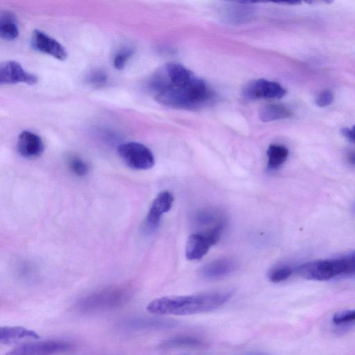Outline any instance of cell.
Returning <instances> with one entry per match:
<instances>
[{
	"mask_svg": "<svg viewBox=\"0 0 355 355\" xmlns=\"http://www.w3.org/2000/svg\"><path fill=\"white\" fill-rule=\"evenodd\" d=\"M232 293L219 292L203 294L162 297L152 301L148 311L156 315L186 316L214 311L225 304Z\"/></svg>",
	"mask_w": 355,
	"mask_h": 355,
	"instance_id": "1",
	"label": "cell"
},
{
	"mask_svg": "<svg viewBox=\"0 0 355 355\" xmlns=\"http://www.w3.org/2000/svg\"><path fill=\"white\" fill-rule=\"evenodd\" d=\"M155 98L165 106L185 110L204 108L214 103L216 99L213 90L196 76L185 84L163 89L155 94Z\"/></svg>",
	"mask_w": 355,
	"mask_h": 355,
	"instance_id": "2",
	"label": "cell"
},
{
	"mask_svg": "<svg viewBox=\"0 0 355 355\" xmlns=\"http://www.w3.org/2000/svg\"><path fill=\"white\" fill-rule=\"evenodd\" d=\"M134 293L133 286L130 284L110 286L79 299L76 307L85 314L112 310L128 304Z\"/></svg>",
	"mask_w": 355,
	"mask_h": 355,
	"instance_id": "3",
	"label": "cell"
},
{
	"mask_svg": "<svg viewBox=\"0 0 355 355\" xmlns=\"http://www.w3.org/2000/svg\"><path fill=\"white\" fill-rule=\"evenodd\" d=\"M117 151L123 161L132 170H148L155 165L152 152L141 143H125L120 145Z\"/></svg>",
	"mask_w": 355,
	"mask_h": 355,
	"instance_id": "4",
	"label": "cell"
},
{
	"mask_svg": "<svg viewBox=\"0 0 355 355\" xmlns=\"http://www.w3.org/2000/svg\"><path fill=\"white\" fill-rule=\"evenodd\" d=\"M174 201L173 194L168 191L162 192L156 196L143 225L145 233L152 234L158 229L163 214L171 210Z\"/></svg>",
	"mask_w": 355,
	"mask_h": 355,
	"instance_id": "5",
	"label": "cell"
},
{
	"mask_svg": "<svg viewBox=\"0 0 355 355\" xmlns=\"http://www.w3.org/2000/svg\"><path fill=\"white\" fill-rule=\"evenodd\" d=\"M286 93L287 91L281 84L263 79L250 82L243 90L244 97L250 100L279 99Z\"/></svg>",
	"mask_w": 355,
	"mask_h": 355,
	"instance_id": "6",
	"label": "cell"
},
{
	"mask_svg": "<svg viewBox=\"0 0 355 355\" xmlns=\"http://www.w3.org/2000/svg\"><path fill=\"white\" fill-rule=\"evenodd\" d=\"M221 236L196 232L188 239L185 247V256L191 261L201 260L210 249L220 240Z\"/></svg>",
	"mask_w": 355,
	"mask_h": 355,
	"instance_id": "7",
	"label": "cell"
},
{
	"mask_svg": "<svg viewBox=\"0 0 355 355\" xmlns=\"http://www.w3.org/2000/svg\"><path fill=\"white\" fill-rule=\"evenodd\" d=\"M192 222L199 232L221 235L225 225L224 215L214 209H203L196 212Z\"/></svg>",
	"mask_w": 355,
	"mask_h": 355,
	"instance_id": "8",
	"label": "cell"
},
{
	"mask_svg": "<svg viewBox=\"0 0 355 355\" xmlns=\"http://www.w3.org/2000/svg\"><path fill=\"white\" fill-rule=\"evenodd\" d=\"M38 81L39 79L36 75L26 71L17 61H6L0 65V84L1 85L26 83L34 85Z\"/></svg>",
	"mask_w": 355,
	"mask_h": 355,
	"instance_id": "9",
	"label": "cell"
},
{
	"mask_svg": "<svg viewBox=\"0 0 355 355\" xmlns=\"http://www.w3.org/2000/svg\"><path fill=\"white\" fill-rule=\"evenodd\" d=\"M73 348L72 343L60 340L30 343L10 352L11 355L51 354L65 352Z\"/></svg>",
	"mask_w": 355,
	"mask_h": 355,
	"instance_id": "10",
	"label": "cell"
},
{
	"mask_svg": "<svg viewBox=\"0 0 355 355\" xmlns=\"http://www.w3.org/2000/svg\"><path fill=\"white\" fill-rule=\"evenodd\" d=\"M31 44L35 50L48 54L59 61H65L68 58L65 48L56 39L40 30L33 33Z\"/></svg>",
	"mask_w": 355,
	"mask_h": 355,
	"instance_id": "11",
	"label": "cell"
},
{
	"mask_svg": "<svg viewBox=\"0 0 355 355\" xmlns=\"http://www.w3.org/2000/svg\"><path fill=\"white\" fill-rule=\"evenodd\" d=\"M17 150L22 157L33 159L40 157L43 154L45 145L39 135L26 131L19 137Z\"/></svg>",
	"mask_w": 355,
	"mask_h": 355,
	"instance_id": "12",
	"label": "cell"
},
{
	"mask_svg": "<svg viewBox=\"0 0 355 355\" xmlns=\"http://www.w3.org/2000/svg\"><path fill=\"white\" fill-rule=\"evenodd\" d=\"M236 267L234 260L230 258H221L205 265L201 270V276L208 281H218L224 278Z\"/></svg>",
	"mask_w": 355,
	"mask_h": 355,
	"instance_id": "13",
	"label": "cell"
},
{
	"mask_svg": "<svg viewBox=\"0 0 355 355\" xmlns=\"http://www.w3.org/2000/svg\"><path fill=\"white\" fill-rule=\"evenodd\" d=\"M39 334L23 327H2L0 328V343L11 344L28 339H39Z\"/></svg>",
	"mask_w": 355,
	"mask_h": 355,
	"instance_id": "14",
	"label": "cell"
},
{
	"mask_svg": "<svg viewBox=\"0 0 355 355\" xmlns=\"http://www.w3.org/2000/svg\"><path fill=\"white\" fill-rule=\"evenodd\" d=\"M178 322L161 318H137L128 322L126 328L132 330L141 329H165L174 328Z\"/></svg>",
	"mask_w": 355,
	"mask_h": 355,
	"instance_id": "15",
	"label": "cell"
},
{
	"mask_svg": "<svg viewBox=\"0 0 355 355\" xmlns=\"http://www.w3.org/2000/svg\"><path fill=\"white\" fill-rule=\"evenodd\" d=\"M19 29L16 16L11 12L4 11L0 15V37L12 41L18 39Z\"/></svg>",
	"mask_w": 355,
	"mask_h": 355,
	"instance_id": "16",
	"label": "cell"
},
{
	"mask_svg": "<svg viewBox=\"0 0 355 355\" xmlns=\"http://www.w3.org/2000/svg\"><path fill=\"white\" fill-rule=\"evenodd\" d=\"M206 343L201 339L190 336H179L165 341L161 347L163 349L203 348Z\"/></svg>",
	"mask_w": 355,
	"mask_h": 355,
	"instance_id": "17",
	"label": "cell"
},
{
	"mask_svg": "<svg viewBox=\"0 0 355 355\" xmlns=\"http://www.w3.org/2000/svg\"><path fill=\"white\" fill-rule=\"evenodd\" d=\"M292 114L291 110L287 108L277 104L265 105L260 111V118L264 123L287 119Z\"/></svg>",
	"mask_w": 355,
	"mask_h": 355,
	"instance_id": "18",
	"label": "cell"
},
{
	"mask_svg": "<svg viewBox=\"0 0 355 355\" xmlns=\"http://www.w3.org/2000/svg\"><path fill=\"white\" fill-rule=\"evenodd\" d=\"M268 169L276 170L280 168L287 160L289 150L283 145H272L267 151Z\"/></svg>",
	"mask_w": 355,
	"mask_h": 355,
	"instance_id": "19",
	"label": "cell"
},
{
	"mask_svg": "<svg viewBox=\"0 0 355 355\" xmlns=\"http://www.w3.org/2000/svg\"><path fill=\"white\" fill-rule=\"evenodd\" d=\"M294 273V269L290 266H281L272 270L269 274V279L274 283H279L290 278Z\"/></svg>",
	"mask_w": 355,
	"mask_h": 355,
	"instance_id": "20",
	"label": "cell"
},
{
	"mask_svg": "<svg viewBox=\"0 0 355 355\" xmlns=\"http://www.w3.org/2000/svg\"><path fill=\"white\" fill-rule=\"evenodd\" d=\"M334 0H265V2H271L277 4L290 6L307 5H330Z\"/></svg>",
	"mask_w": 355,
	"mask_h": 355,
	"instance_id": "21",
	"label": "cell"
},
{
	"mask_svg": "<svg viewBox=\"0 0 355 355\" xmlns=\"http://www.w3.org/2000/svg\"><path fill=\"white\" fill-rule=\"evenodd\" d=\"M68 165L72 173L78 176H84L88 174L89 172L88 164L79 157L71 158Z\"/></svg>",
	"mask_w": 355,
	"mask_h": 355,
	"instance_id": "22",
	"label": "cell"
},
{
	"mask_svg": "<svg viewBox=\"0 0 355 355\" xmlns=\"http://www.w3.org/2000/svg\"><path fill=\"white\" fill-rule=\"evenodd\" d=\"M133 54L134 51L130 48L123 49L118 52L113 61L114 68L118 70H123Z\"/></svg>",
	"mask_w": 355,
	"mask_h": 355,
	"instance_id": "23",
	"label": "cell"
},
{
	"mask_svg": "<svg viewBox=\"0 0 355 355\" xmlns=\"http://www.w3.org/2000/svg\"><path fill=\"white\" fill-rule=\"evenodd\" d=\"M108 80L107 74L101 70H95L91 72L88 81L94 87H101L104 85Z\"/></svg>",
	"mask_w": 355,
	"mask_h": 355,
	"instance_id": "24",
	"label": "cell"
},
{
	"mask_svg": "<svg viewBox=\"0 0 355 355\" xmlns=\"http://www.w3.org/2000/svg\"><path fill=\"white\" fill-rule=\"evenodd\" d=\"M355 321V310L338 312L333 316V322L341 325Z\"/></svg>",
	"mask_w": 355,
	"mask_h": 355,
	"instance_id": "25",
	"label": "cell"
},
{
	"mask_svg": "<svg viewBox=\"0 0 355 355\" xmlns=\"http://www.w3.org/2000/svg\"><path fill=\"white\" fill-rule=\"evenodd\" d=\"M334 101V94L328 90L322 91L316 98V103L319 107H326Z\"/></svg>",
	"mask_w": 355,
	"mask_h": 355,
	"instance_id": "26",
	"label": "cell"
},
{
	"mask_svg": "<svg viewBox=\"0 0 355 355\" xmlns=\"http://www.w3.org/2000/svg\"><path fill=\"white\" fill-rule=\"evenodd\" d=\"M347 271V275L355 274V251L343 256Z\"/></svg>",
	"mask_w": 355,
	"mask_h": 355,
	"instance_id": "27",
	"label": "cell"
},
{
	"mask_svg": "<svg viewBox=\"0 0 355 355\" xmlns=\"http://www.w3.org/2000/svg\"><path fill=\"white\" fill-rule=\"evenodd\" d=\"M223 1L239 5H253L265 2V0H223Z\"/></svg>",
	"mask_w": 355,
	"mask_h": 355,
	"instance_id": "28",
	"label": "cell"
},
{
	"mask_svg": "<svg viewBox=\"0 0 355 355\" xmlns=\"http://www.w3.org/2000/svg\"><path fill=\"white\" fill-rule=\"evenodd\" d=\"M342 134L349 141L355 143V125L352 128H345Z\"/></svg>",
	"mask_w": 355,
	"mask_h": 355,
	"instance_id": "29",
	"label": "cell"
},
{
	"mask_svg": "<svg viewBox=\"0 0 355 355\" xmlns=\"http://www.w3.org/2000/svg\"><path fill=\"white\" fill-rule=\"evenodd\" d=\"M348 160L351 164L355 165V152L349 154Z\"/></svg>",
	"mask_w": 355,
	"mask_h": 355,
	"instance_id": "30",
	"label": "cell"
}]
</instances>
